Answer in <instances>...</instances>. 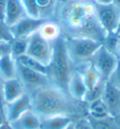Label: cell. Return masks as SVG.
Returning <instances> with one entry per match:
<instances>
[{
  "instance_id": "39",
  "label": "cell",
  "mask_w": 120,
  "mask_h": 129,
  "mask_svg": "<svg viewBox=\"0 0 120 129\" xmlns=\"http://www.w3.org/2000/svg\"><path fill=\"white\" fill-rule=\"evenodd\" d=\"M119 59H120V58H119Z\"/></svg>"
},
{
  "instance_id": "13",
  "label": "cell",
  "mask_w": 120,
  "mask_h": 129,
  "mask_svg": "<svg viewBox=\"0 0 120 129\" xmlns=\"http://www.w3.org/2000/svg\"><path fill=\"white\" fill-rule=\"evenodd\" d=\"M101 99L111 117H114L120 112V90L113 87L106 81L101 95Z\"/></svg>"
},
{
  "instance_id": "28",
  "label": "cell",
  "mask_w": 120,
  "mask_h": 129,
  "mask_svg": "<svg viewBox=\"0 0 120 129\" xmlns=\"http://www.w3.org/2000/svg\"><path fill=\"white\" fill-rule=\"evenodd\" d=\"M7 2L8 0H0V21L4 22V15L7 7Z\"/></svg>"
},
{
  "instance_id": "23",
  "label": "cell",
  "mask_w": 120,
  "mask_h": 129,
  "mask_svg": "<svg viewBox=\"0 0 120 129\" xmlns=\"http://www.w3.org/2000/svg\"><path fill=\"white\" fill-rule=\"evenodd\" d=\"M88 119L91 123L92 129H116L112 117L100 119V120H95L91 118Z\"/></svg>"
},
{
  "instance_id": "4",
  "label": "cell",
  "mask_w": 120,
  "mask_h": 129,
  "mask_svg": "<svg viewBox=\"0 0 120 129\" xmlns=\"http://www.w3.org/2000/svg\"><path fill=\"white\" fill-rule=\"evenodd\" d=\"M62 38L73 68L91 60L93 55L102 44L97 41L83 37L62 36Z\"/></svg>"
},
{
  "instance_id": "22",
  "label": "cell",
  "mask_w": 120,
  "mask_h": 129,
  "mask_svg": "<svg viewBox=\"0 0 120 129\" xmlns=\"http://www.w3.org/2000/svg\"><path fill=\"white\" fill-rule=\"evenodd\" d=\"M27 43H28V38H13L10 43L11 54L15 58L25 55L27 50Z\"/></svg>"
},
{
  "instance_id": "16",
  "label": "cell",
  "mask_w": 120,
  "mask_h": 129,
  "mask_svg": "<svg viewBox=\"0 0 120 129\" xmlns=\"http://www.w3.org/2000/svg\"><path fill=\"white\" fill-rule=\"evenodd\" d=\"M74 69L81 74L82 77H83L85 85H86L87 90L92 89L100 81H104L101 79L99 72L97 71V69L95 68V66L93 65L91 60L82 65H79L77 67H75Z\"/></svg>"
},
{
  "instance_id": "15",
  "label": "cell",
  "mask_w": 120,
  "mask_h": 129,
  "mask_svg": "<svg viewBox=\"0 0 120 129\" xmlns=\"http://www.w3.org/2000/svg\"><path fill=\"white\" fill-rule=\"evenodd\" d=\"M2 90H3V98L5 104L16 100L26 92L25 87L18 77L3 80Z\"/></svg>"
},
{
  "instance_id": "9",
  "label": "cell",
  "mask_w": 120,
  "mask_h": 129,
  "mask_svg": "<svg viewBox=\"0 0 120 129\" xmlns=\"http://www.w3.org/2000/svg\"><path fill=\"white\" fill-rule=\"evenodd\" d=\"M30 108H31L30 95L27 92H25L24 95H22L16 100L12 101L11 103L4 104L2 111L5 115L6 122H11Z\"/></svg>"
},
{
  "instance_id": "8",
  "label": "cell",
  "mask_w": 120,
  "mask_h": 129,
  "mask_svg": "<svg viewBox=\"0 0 120 129\" xmlns=\"http://www.w3.org/2000/svg\"><path fill=\"white\" fill-rule=\"evenodd\" d=\"M96 16L106 35L117 31L120 24V10L113 4L108 6L97 5Z\"/></svg>"
},
{
  "instance_id": "36",
  "label": "cell",
  "mask_w": 120,
  "mask_h": 129,
  "mask_svg": "<svg viewBox=\"0 0 120 129\" xmlns=\"http://www.w3.org/2000/svg\"><path fill=\"white\" fill-rule=\"evenodd\" d=\"M65 129H74V122H71L70 125L68 126L67 128H65Z\"/></svg>"
},
{
  "instance_id": "11",
  "label": "cell",
  "mask_w": 120,
  "mask_h": 129,
  "mask_svg": "<svg viewBox=\"0 0 120 129\" xmlns=\"http://www.w3.org/2000/svg\"><path fill=\"white\" fill-rule=\"evenodd\" d=\"M87 88L81 74L73 69L67 87V93L76 102H85Z\"/></svg>"
},
{
  "instance_id": "6",
  "label": "cell",
  "mask_w": 120,
  "mask_h": 129,
  "mask_svg": "<svg viewBox=\"0 0 120 129\" xmlns=\"http://www.w3.org/2000/svg\"><path fill=\"white\" fill-rule=\"evenodd\" d=\"M118 61L119 57L113 52L106 48L103 44L99 46L91 58V62L99 72L101 79L104 81L108 80L110 75L116 67Z\"/></svg>"
},
{
  "instance_id": "26",
  "label": "cell",
  "mask_w": 120,
  "mask_h": 129,
  "mask_svg": "<svg viewBox=\"0 0 120 129\" xmlns=\"http://www.w3.org/2000/svg\"><path fill=\"white\" fill-rule=\"evenodd\" d=\"M107 82H109L113 87L120 90V59L117 63L115 69L113 70L112 75H110Z\"/></svg>"
},
{
  "instance_id": "19",
  "label": "cell",
  "mask_w": 120,
  "mask_h": 129,
  "mask_svg": "<svg viewBox=\"0 0 120 129\" xmlns=\"http://www.w3.org/2000/svg\"><path fill=\"white\" fill-rule=\"evenodd\" d=\"M75 118L68 115H57L41 118L40 129H65L74 122Z\"/></svg>"
},
{
  "instance_id": "18",
  "label": "cell",
  "mask_w": 120,
  "mask_h": 129,
  "mask_svg": "<svg viewBox=\"0 0 120 129\" xmlns=\"http://www.w3.org/2000/svg\"><path fill=\"white\" fill-rule=\"evenodd\" d=\"M38 31L44 39L51 43H54L62 37V31L59 25L53 19H46L39 26Z\"/></svg>"
},
{
  "instance_id": "2",
  "label": "cell",
  "mask_w": 120,
  "mask_h": 129,
  "mask_svg": "<svg viewBox=\"0 0 120 129\" xmlns=\"http://www.w3.org/2000/svg\"><path fill=\"white\" fill-rule=\"evenodd\" d=\"M28 94L31 108L40 118L68 115L77 119L86 116L85 102H76L66 91L53 85L40 88Z\"/></svg>"
},
{
  "instance_id": "21",
  "label": "cell",
  "mask_w": 120,
  "mask_h": 129,
  "mask_svg": "<svg viewBox=\"0 0 120 129\" xmlns=\"http://www.w3.org/2000/svg\"><path fill=\"white\" fill-rule=\"evenodd\" d=\"M16 60H17V62H19L20 64H22L26 68H29L31 70L36 71V72L42 73V74H45V75H48V67L47 66L41 64L40 62L34 59L33 57L27 56L26 54L17 57Z\"/></svg>"
},
{
  "instance_id": "7",
  "label": "cell",
  "mask_w": 120,
  "mask_h": 129,
  "mask_svg": "<svg viewBox=\"0 0 120 129\" xmlns=\"http://www.w3.org/2000/svg\"><path fill=\"white\" fill-rule=\"evenodd\" d=\"M17 77L24 85L25 91L27 93L43 87L52 85L47 75L26 68L19 62H17Z\"/></svg>"
},
{
  "instance_id": "24",
  "label": "cell",
  "mask_w": 120,
  "mask_h": 129,
  "mask_svg": "<svg viewBox=\"0 0 120 129\" xmlns=\"http://www.w3.org/2000/svg\"><path fill=\"white\" fill-rule=\"evenodd\" d=\"M26 13L32 18H41L40 11L37 4V0H22ZM43 19V18H42Z\"/></svg>"
},
{
  "instance_id": "17",
  "label": "cell",
  "mask_w": 120,
  "mask_h": 129,
  "mask_svg": "<svg viewBox=\"0 0 120 129\" xmlns=\"http://www.w3.org/2000/svg\"><path fill=\"white\" fill-rule=\"evenodd\" d=\"M17 77V61L11 53L0 57V78L8 80Z\"/></svg>"
},
{
  "instance_id": "20",
  "label": "cell",
  "mask_w": 120,
  "mask_h": 129,
  "mask_svg": "<svg viewBox=\"0 0 120 129\" xmlns=\"http://www.w3.org/2000/svg\"><path fill=\"white\" fill-rule=\"evenodd\" d=\"M86 116L88 118L100 120L111 117L101 97L86 103Z\"/></svg>"
},
{
  "instance_id": "30",
  "label": "cell",
  "mask_w": 120,
  "mask_h": 129,
  "mask_svg": "<svg viewBox=\"0 0 120 129\" xmlns=\"http://www.w3.org/2000/svg\"><path fill=\"white\" fill-rule=\"evenodd\" d=\"M2 83L3 80L0 78V109H2L4 107V98H3V90H2Z\"/></svg>"
},
{
  "instance_id": "32",
  "label": "cell",
  "mask_w": 120,
  "mask_h": 129,
  "mask_svg": "<svg viewBox=\"0 0 120 129\" xmlns=\"http://www.w3.org/2000/svg\"><path fill=\"white\" fill-rule=\"evenodd\" d=\"M6 119H5V115H4L3 111L0 109V126L4 125L6 123Z\"/></svg>"
},
{
  "instance_id": "14",
  "label": "cell",
  "mask_w": 120,
  "mask_h": 129,
  "mask_svg": "<svg viewBox=\"0 0 120 129\" xmlns=\"http://www.w3.org/2000/svg\"><path fill=\"white\" fill-rule=\"evenodd\" d=\"M8 123L11 129H40L41 118L30 108L17 119Z\"/></svg>"
},
{
  "instance_id": "27",
  "label": "cell",
  "mask_w": 120,
  "mask_h": 129,
  "mask_svg": "<svg viewBox=\"0 0 120 129\" xmlns=\"http://www.w3.org/2000/svg\"><path fill=\"white\" fill-rule=\"evenodd\" d=\"M74 129H92L87 116H83L74 120Z\"/></svg>"
},
{
  "instance_id": "10",
  "label": "cell",
  "mask_w": 120,
  "mask_h": 129,
  "mask_svg": "<svg viewBox=\"0 0 120 129\" xmlns=\"http://www.w3.org/2000/svg\"><path fill=\"white\" fill-rule=\"evenodd\" d=\"M46 19L42 18H32L30 16H26L17 24L12 25L11 32L13 38H28L34 32H36L39 26Z\"/></svg>"
},
{
  "instance_id": "34",
  "label": "cell",
  "mask_w": 120,
  "mask_h": 129,
  "mask_svg": "<svg viewBox=\"0 0 120 129\" xmlns=\"http://www.w3.org/2000/svg\"><path fill=\"white\" fill-rule=\"evenodd\" d=\"M113 5L120 10V0H113Z\"/></svg>"
},
{
  "instance_id": "38",
  "label": "cell",
  "mask_w": 120,
  "mask_h": 129,
  "mask_svg": "<svg viewBox=\"0 0 120 129\" xmlns=\"http://www.w3.org/2000/svg\"><path fill=\"white\" fill-rule=\"evenodd\" d=\"M1 110H2V109H1Z\"/></svg>"
},
{
  "instance_id": "3",
  "label": "cell",
  "mask_w": 120,
  "mask_h": 129,
  "mask_svg": "<svg viewBox=\"0 0 120 129\" xmlns=\"http://www.w3.org/2000/svg\"><path fill=\"white\" fill-rule=\"evenodd\" d=\"M47 67L52 85L67 92L68 82L74 68L68 57L62 37L53 43L52 59Z\"/></svg>"
},
{
  "instance_id": "37",
  "label": "cell",
  "mask_w": 120,
  "mask_h": 129,
  "mask_svg": "<svg viewBox=\"0 0 120 129\" xmlns=\"http://www.w3.org/2000/svg\"><path fill=\"white\" fill-rule=\"evenodd\" d=\"M120 29V24H119V27H118V29H117V30H119Z\"/></svg>"
},
{
  "instance_id": "29",
  "label": "cell",
  "mask_w": 120,
  "mask_h": 129,
  "mask_svg": "<svg viewBox=\"0 0 120 129\" xmlns=\"http://www.w3.org/2000/svg\"><path fill=\"white\" fill-rule=\"evenodd\" d=\"M93 2L99 6H108L113 4V0H93Z\"/></svg>"
},
{
  "instance_id": "25",
  "label": "cell",
  "mask_w": 120,
  "mask_h": 129,
  "mask_svg": "<svg viewBox=\"0 0 120 129\" xmlns=\"http://www.w3.org/2000/svg\"><path fill=\"white\" fill-rule=\"evenodd\" d=\"M12 39L11 28L3 21H0V43H11Z\"/></svg>"
},
{
  "instance_id": "1",
  "label": "cell",
  "mask_w": 120,
  "mask_h": 129,
  "mask_svg": "<svg viewBox=\"0 0 120 129\" xmlns=\"http://www.w3.org/2000/svg\"><path fill=\"white\" fill-rule=\"evenodd\" d=\"M93 0H54L51 19L59 25L62 36L88 38L103 43L106 33L96 16Z\"/></svg>"
},
{
  "instance_id": "35",
  "label": "cell",
  "mask_w": 120,
  "mask_h": 129,
  "mask_svg": "<svg viewBox=\"0 0 120 129\" xmlns=\"http://www.w3.org/2000/svg\"><path fill=\"white\" fill-rule=\"evenodd\" d=\"M0 129H11V126L9 125V123H8V122H6L4 125L0 126Z\"/></svg>"
},
{
  "instance_id": "12",
  "label": "cell",
  "mask_w": 120,
  "mask_h": 129,
  "mask_svg": "<svg viewBox=\"0 0 120 129\" xmlns=\"http://www.w3.org/2000/svg\"><path fill=\"white\" fill-rule=\"evenodd\" d=\"M28 16L22 0H8L4 15V23L11 27L22 19Z\"/></svg>"
},
{
  "instance_id": "31",
  "label": "cell",
  "mask_w": 120,
  "mask_h": 129,
  "mask_svg": "<svg viewBox=\"0 0 120 129\" xmlns=\"http://www.w3.org/2000/svg\"><path fill=\"white\" fill-rule=\"evenodd\" d=\"M113 120V122H114V125H115V128L120 129V112L117 115H115L114 117H112Z\"/></svg>"
},
{
  "instance_id": "33",
  "label": "cell",
  "mask_w": 120,
  "mask_h": 129,
  "mask_svg": "<svg viewBox=\"0 0 120 129\" xmlns=\"http://www.w3.org/2000/svg\"><path fill=\"white\" fill-rule=\"evenodd\" d=\"M119 37V36H118ZM114 53L116 55L117 57L120 58V37H119V40H118V42L116 43V46H115V50H114Z\"/></svg>"
},
{
  "instance_id": "5",
  "label": "cell",
  "mask_w": 120,
  "mask_h": 129,
  "mask_svg": "<svg viewBox=\"0 0 120 129\" xmlns=\"http://www.w3.org/2000/svg\"><path fill=\"white\" fill-rule=\"evenodd\" d=\"M53 43L43 38L37 30L28 37L26 55L38 60L41 64L48 66L53 56Z\"/></svg>"
}]
</instances>
